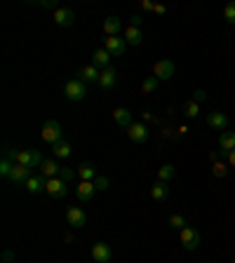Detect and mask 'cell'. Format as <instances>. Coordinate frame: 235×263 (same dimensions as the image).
<instances>
[{
    "label": "cell",
    "mask_w": 235,
    "mask_h": 263,
    "mask_svg": "<svg viewBox=\"0 0 235 263\" xmlns=\"http://www.w3.org/2000/svg\"><path fill=\"white\" fill-rule=\"evenodd\" d=\"M59 169H61V164H57L55 160H45V162L40 164V172H43V176H47V179H57V176H59Z\"/></svg>",
    "instance_id": "26"
},
{
    "label": "cell",
    "mask_w": 235,
    "mask_h": 263,
    "mask_svg": "<svg viewBox=\"0 0 235 263\" xmlns=\"http://www.w3.org/2000/svg\"><path fill=\"white\" fill-rule=\"evenodd\" d=\"M63 94H66V99H71V101H82L87 97V82L80 80V78H73V80L66 82Z\"/></svg>",
    "instance_id": "2"
},
{
    "label": "cell",
    "mask_w": 235,
    "mask_h": 263,
    "mask_svg": "<svg viewBox=\"0 0 235 263\" xmlns=\"http://www.w3.org/2000/svg\"><path fill=\"white\" fill-rule=\"evenodd\" d=\"M181 237V245H183V249L186 252H195L200 247V242H202V235H200V230L198 228H193V226H186L183 230L179 233Z\"/></svg>",
    "instance_id": "3"
},
{
    "label": "cell",
    "mask_w": 235,
    "mask_h": 263,
    "mask_svg": "<svg viewBox=\"0 0 235 263\" xmlns=\"http://www.w3.org/2000/svg\"><path fill=\"white\" fill-rule=\"evenodd\" d=\"M38 5H40V7H45V9H52V7H55V9H59V7H57V2H55V0H40Z\"/></svg>",
    "instance_id": "38"
},
{
    "label": "cell",
    "mask_w": 235,
    "mask_h": 263,
    "mask_svg": "<svg viewBox=\"0 0 235 263\" xmlns=\"http://www.w3.org/2000/svg\"><path fill=\"white\" fill-rule=\"evenodd\" d=\"M153 12H155V14H165V12H167V7H165V5H155Z\"/></svg>",
    "instance_id": "41"
},
{
    "label": "cell",
    "mask_w": 235,
    "mask_h": 263,
    "mask_svg": "<svg viewBox=\"0 0 235 263\" xmlns=\"http://www.w3.org/2000/svg\"><path fill=\"white\" fill-rule=\"evenodd\" d=\"M78 176H80L82 181H94L99 174H97V169H94L92 162H82L80 167H78Z\"/></svg>",
    "instance_id": "25"
},
{
    "label": "cell",
    "mask_w": 235,
    "mask_h": 263,
    "mask_svg": "<svg viewBox=\"0 0 235 263\" xmlns=\"http://www.w3.org/2000/svg\"><path fill=\"white\" fill-rule=\"evenodd\" d=\"M104 31H106V36L109 38H116L120 31H122V21L118 17H109L106 21H104Z\"/></svg>",
    "instance_id": "23"
},
{
    "label": "cell",
    "mask_w": 235,
    "mask_h": 263,
    "mask_svg": "<svg viewBox=\"0 0 235 263\" xmlns=\"http://www.w3.org/2000/svg\"><path fill=\"white\" fill-rule=\"evenodd\" d=\"M43 162H45V160H43V155L38 153V151H17L14 164H24L28 169H36V167H40Z\"/></svg>",
    "instance_id": "4"
},
{
    "label": "cell",
    "mask_w": 235,
    "mask_h": 263,
    "mask_svg": "<svg viewBox=\"0 0 235 263\" xmlns=\"http://www.w3.org/2000/svg\"><path fill=\"white\" fill-rule=\"evenodd\" d=\"M40 134H43V141L50 146L59 144L63 141V132H61V125L57 122V120H45L43 122V129H40Z\"/></svg>",
    "instance_id": "1"
},
{
    "label": "cell",
    "mask_w": 235,
    "mask_h": 263,
    "mask_svg": "<svg viewBox=\"0 0 235 263\" xmlns=\"http://www.w3.org/2000/svg\"><path fill=\"white\" fill-rule=\"evenodd\" d=\"M183 113L188 115V118H198V113H200V104H195V101L190 99L186 106H183Z\"/></svg>",
    "instance_id": "32"
},
{
    "label": "cell",
    "mask_w": 235,
    "mask_h": 263,
    "mask_svg": "<svg viewBox=\"0 0 235 263\" xmlns=\"http://www.w3.org/2000/svg\"><path fill=\"white\" fill-rule=\"evenodd\" d=\"M205 99H207V92L205 90H193V101L195 104H202Z\"/></svg>",
    "instance_id": "36"
},
{
    "label": "cell",
    "mask_w": 235,
    "mask_h": 263,
    "mask_svg": "<svg viewBox=\"0 0 235 263\" xmlns=\"http://www.w3.org/2000/svg\"><path fill=\"white\" fill-rule=\"evenodd\" d=\"M33 169H28V167H24V164H14L12 167V172H9V181L14 183V186H19V183H26L31 176H33Z\"/></svg>",
    "instance_id": "10"
},
{
    "label": "cell",
    "mask_w": 235,
    "mask_h": 263,
    "mask_svg": "<svg viewBox=\"0 0 235 263\" xmlns=\"http://www.w3.org/2000/svg\"><path fill=\"white\" fill-rule=\"evenodd\" d=\"M47 195L50 198H55V200H61V198H66V193H68V183L66 181H61L59 176L57 179H47Z\"/></svg>",
    "instance_id": "7"
},
{
    "label": "cell",
    "mask_w": 235,
    "mask_h": 263,
    "mask_svg": "<svg viewBox=\"0 0 235 263\" xmlns=\"http://www.w3.org/2000/svg\"><path fill=\"white\" fill-rule=\"evenodd\" d=\"M212 174H214L217 179H224V176L228 174V167L224 162H214V164H212Z\"/></svg>",
    "instance_id": "33"
},
{
    "label": "cell",
    "mask_w": 235,
    "mask_h": 263,
    "mask_svg": "<svg viewBox=\"0 0 235 263\" xmlns=\"http://www.w3.org/2000/svg\"><path fill=\"white\" fill-rule=\"evenodd\" d=\"M158 78H153V75H151V78H146L144 80V85H141V92H144V94H151V92H155L158 90Z\"/></svg>",
    "instance_id": "30"
},
{
    "label": "cell",
    "mask_w": 235,
    "mask_h": 263,
    "mask_svg": "<svg viewBox=\"0 0 235 263\" xmlns=\"http://www.w3.org/2000/svg\"><path fill=\"white\" fill-rule=\"evenodd\" d=\"M186 132H188V127L183 125V127H179V129H176V136H183V134H186Z\"/></svg>",
    "instance_id": "43"
},
{
    "label": "cell",
    "mask_w": 235,
    "mask_h": 263,
    "mask_svg": "<svg viewBox=\"0 0 235 263\" xmlns=\"http://www.w3.org/2000/svg\"><path fill=\"white\" fill-rule=\"evenodd\" d=\"M127 136L134 144H146L148 141V129H146L144 122H134V125H129V129H127Z\"/></svg>",
    "instance_id": "9"
},
{
    "label": "cell",
    "mask_w": 235,
    "mask_h": 263,
    "mask_svg": "<svg viewBox=\"0 0 235 263\" xmlns=\"http://www.w3.org/2000/svg\"><path fill=\"white\" fill-rule=\"evenodd\" d=\"M2 259H5V263H12V261H14V254H12V252L7 249V252L2 254Z\"/></svg>",
    "instance_id": "40"
},
{
    "label": "cell",
    "mask_w": 235,
    "mask_h": 263,
    "mask_svg": "<svg viewBox=\"0 0 235 263\" xmlns=\"http://www.w3.org/2000/svg\"><path fill=\"white\" fill-rule=\"evenodd\" d=\"M78 176V169H71V167H66V164H61V169H59V179L66 183H71L73 179Z\"/></svg>",
    "instance_id": "29"
},
{
    "label": "cell",
    "mask_w": 235,
    "mask_h": 263,
    "mask_svg": "<svg viewBox=\"0 0 235 263\" xmlns=\"http://www.w3.org/2000/svg\"><path fill=\"white\" fill-rule=\"evenodd\" d=\"M92 64L97 66V68H101V71H104V68H109V66H111V52L106 50V47L97 50V52L92 54Z\"/></svg>",
    "instance_id": "18"
},
{
    "label": "cell",
    "mask_w": 235,
    "mask_h": 263,
    "mask_svg": "<svg viewBox=\"0 0 235 263\" xmlns=\"http://www.w3.org/2000/svg\"><path fill=\"white\" fill-rule=\"evenodd\" d=\"M113 120H116V122L122 129H129V125H134V120H132V113H129L127 108H116V110H113Z\"/></svg>",
    "instance_id": "19"
},
{
    "label": "cell",
    "mask_w": 235,
    "mask_h": 263,
    "mask_svg": "<svg viewBox=\"0 0 235 263\" xmlns=\"http://www.w3.org/2000/svg\"><path fill=\"white\" fill-rule=\"evenodd\" d=\"M12 263H14V261H12Z\"/></svg>",
    "instance_id": "44"
},
{
    "label": "cell",
    "mask_w": 235,
    "mask_h": 263,
    "mask_svg": "<svg viewBox=\"0 0 235 263\" xmlns=\"http://www.w3.org/2000/svg\"><path fill=\"white\" fill-rule=\"evenodd\" d=\"M106 50L111 52V56H122L127 50V43L125 38H106Z\"/></svg>",
    "instance_id": "14"
},
{
    "label": "cell",
    "mask_w": 235,
    "mask_h": 263,
    "mask_svg": "<svg viewBox=\"0 0 235 263\" xmlns=\"http://www.w3.org/2000/svg\"><path fill=\"white\" fill-rule=\"evenodd\" d=\"M219 148H221V153H231L235 151V132H221L219 136Z\"/></svg>",
    "instance_id": "21"
},
{
    "label": "cell",
    "mask_w": 235,
    "mask_h": 263,
    "mask_svg": "<svg viewBox=\"0 0 235 263\" xmlns=\"http://www.w3.org/2000/svg\"><path fill=\"white\" fill-rule=\"evenodd\" d=\"M151 198L158 200V202H165V200L170 198V188H167V183L165 181H155L151 186Z\"/></svg>",
    "instance_id": "22"
},
{
    "label": "cell",
    "mask_w": 235,
    "mask_h": 263,
    "mask_svg": "<svg viewBox=\"0 0 235 263\" xmlns=\"http://www.w3.org/2000/svg\"><path fill=\"white\" fill-rule=\"evenodd\" d=\"M116 82H118V71L113 68V66H109V68H104L101 71V78H99V85L101 90H113L116 87Z\"/></svg>",
    "instance_id": "11"
},
{
    "label": "cell",
    "mask_w": 235,
    "mask_h": 263,
    "mask_svg": "<svg viewBox=\"0 0 235 263\" xmlns=\"http://www.w3.org/2000/svg\"><path fill=\"white\" fill-rule=\"evenodd\" d=\"M52 19H55L57 26H73V21H75V12H73L71 7H59L55 9V14H52Z\"/></svg>",
    "instance_id": "8"
},
{
    "label": "cell",
    "mask_w": 235,
    "mask_h": 263,
    "mask_svg": "<svg viewBox=\"0 0 235 263\" xmlns=\"http://www.w3.org/2000/svg\"><path fill=\"white\" fill-rule=\"evenodd\" d=\"M109 176H97V179H94V188H97V191H109Z\"/></svg>",
    "instance_id": "35"
},
{
    "label": "cell",
    "mask_w": 235,
    "mask_h": 263,
    "mask_svg": "<svg viewBox=\"0 0 235 263\" xmlns=\"http://www.w3.org/2000/svg\"><path fill=\"white\" fill-rule=\"evenodd\" d=\"M71 153H73V148H71V144H68V141H59V144L52 146V155H55V158H59V160L71 158Z\"/></svg>",
    "instance_id": "24"
},
{
    "label": "cell",
    "mask_w": 235,
    "mask_h": 263,
    "mask_svg": "<svg viewBox=\"0 0 235 263\" xmlns=\"http://www.w3.org/2000/svg\"><path fill=\"white\" fill-rule=\"evenodd\" d=\"M228 164H231V167H235V151H231V153H228Z\"/></svg>",
    "instance_id": "42"
},
{
    "label": "cell",
    "mask_w": 235,
    "mask_h": 263,
    "mask_svg": "<svg viewBox=\"0 0 235 263\" xmlns=\"http://www.w3.org/2000/svg\"><path fill=\"white\" fill-rule=\"evenodd\" d=\"M188 226V223H186V218H183V214H172V216H170V228H174V230H183V228Z\"/></svg>",
    "instance_id": "28"
},
{
    "label": "cell",
    "mask_w": 235,
    "mask_h": 263,
    "mask_svg": "<svg viewBox=\"0 0 235 263\" xmlns=\"http://www.w3.org/2000/svg\"><path fill=\"white\" fill-rule=\"evenodd\" d=\"M207 125H209L212 129H217V132H226V127H228V118L224 115V113L214 110V113H209V115H207Z\"/></svg>",
    "instance_id": "16"
},
{
    "label": "cell",
    "mask_w": 235,
    "mask_h": 263,
    "mask_svg": "<svg viewBox=\"0 0 235 263\" xmlns=\"http://www.w3.org/2000/svg\"><path fill=\"white\" fill-rule=\"evenodd\" d=\"M78 78H80V80H85V82H99V78H101V68H97L94 64L82 66L80 73H78Z\"/></svg>",
    "instance_id": "17"
},
{
    "label": "cell",
    "mask_w": 235,
    "mask_h": 263,
    "mask_svg": "<svg viewBox=\"0 0 235 263\" xmlns=\"http://www.w3.org/2000/svg\"><path fill=\"white\" fill-rule=\"evenodd\" d=\"M141 9L151 12V9H155V2H151V0H141Z\"/></svg>",
    "instance_id": "39"
},
{
    "label": "cell",
    "mask_w": 235,
    "mask_h": 263,
    "mask_svg": "<svg viewBox=\"0 0 235 263\" xmlns=\"http://www.w3.org/2000/svg\"><path fill=\"white\" fill-rule=\"evenodd\" d=\"M224 19H226L228 24L235 26V0L233 2H226V7H224Z\"/></svg>",
    "instance_id": "31"
},
{
    "label": "cell",
    "mask_w": 235,
    "mask_h": 263,
    "mask_svg": "<svg viewBox=\"0 0 235 263\" xmlns=\"http://www.w3.org/2000/svg\"><path fill=\"white\" fill-rule=\"evenodd\" d=\"M176 176V169H174V164H163L160 169H158V181H170V179H174Z\"/></svg>",
    "instance_id": "27"
},
{
    "label": "cell",
    "mask_w": 235,
    "mask_h": 263,
    "mask_svg": "<svg viewBox=\"0 0 235 263\" xmlns=\"http://www.w3.org/2000/svg\"><path fill=\"white\" fill-rule=\"evenodd\" d=\"M109 263H111V261H109Z\"/></svg>",
    "instance_id": "45"
},
{
    "label": "cell",
    "mask_w": 235,
    "mask_h": 263,
    "mask_svg": "<svg viewBox=\"0 0 235 263\" xmlns=\"http://www.w3.org/2000/svg\"><path fill=\"white\" fill-rule=\"evenodd\" d=\"M92 259L97 263H109L111 261V247L106 242H97L92 247Z\"/></svg>",
    "instance_id": "15"
},
{
    "label": "cell",
    "mask_w": 235,
    "mask_h": 263,
    "mask_svg": "<svg viewBox=\"0 0 235 263\" xmlns=\"http://www.w3.org/2000/svg\"><path fill=\"white\" fill-rule=\"evenodd\" d=\"M141 24H144V17H141V14H132V17H129V26L141 28Z\"/></svg>",
    "instance_id": "37"
},
{
    "label": "cell",
    "mask_w": 235,
    "mask_h": 263,
    "mask_svg": "<svg viewBox=\"0 0 235 263\" xmlns=\"http://www.w3.org/2000/svg\"><path fill=\"white\" fill-rule=\"evenodd\" d=\"M12 167H14V162H12V160H7V158H2V160H0V174H2L5 179H9Z\"/></svg>",
    "instance_id": "34"
},
{
    "label": "cell",
    "mask_w": 235,
    "mask_h": 263,
    "mask_svg": "<svg viewBox=\"0 0 235 263\" xmlns=\"http://www.w3.org/2000/svg\"><path fill=\"white\" fill-rule=\"evenodd\" d=\"M141 40H144V31L127 24V28H125V43L127 45H141Z\"/></svg>",
    "instance_id": "20"
},
{
    "label": "cell",
    "mask_w": 235,
    "mask_h": 263,
    "mask_svg": "<svg viewBox=\"0 0 235 263\" xmlns=\"http://www.w3.org/2000/svg\"><path fill=\"white\" fill-rule=\"evenodd\" d=\"M151 75L158 78V80H170V78L174 75V61H170V59H160V61H155Z\"/></svg>",
    "instance_id": "5"
},
{
    "label": "cell",
    "mask_w": 235,
    "mask_h": 263,
    "mask_svg": "<svg viewBox=\"0 0 235 263\" xmlns=\"http://www.w3.org/2000/svg\"><path fill=\"white\" fill-rule=\"evenodd\" d=\"M66 221L71 228H85L87 226V214L82 207H68L66 209Z\"/></svg>",
    "instance_id": "6"
},
{
    "label": "cell",
    "mask_w": 235,
    "mask_h": 263,
    "mask_svg": "<svg viewBox=\"0 0 235 263\" xmlns=\"http://www.w3.org/2000/svg\"><path fill=\"white\" fill-rule=\"evenodd\" d=\"M26 191L31 193V195H38V193H43L47 188V176H43V174H38V176H31L26 183Z\"/></svg>",
    "instance_id": "12"
},
{
    "label": "cell",
    "mask_w": 235,
    "mask_h": 263,
    "mask_svg": "<svg viewBox=\"0 0 235 263\" xmlns=\"http://www.w3.org/2000/svg\"><path fill=\"white\" fill-rule=\"evenodd\" d=\"M94 193H97L94 181H80V186L75 188V198L80 200V202H90L94 198Z\"/></svg>",
    "instance_id": "13"
}]
</instances>
